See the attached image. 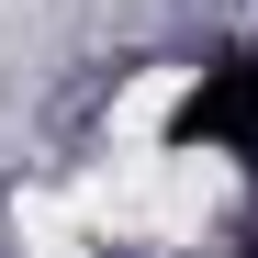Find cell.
<instances>
[{
  "instance_id": "1",
  "label": "cell",
  "mask_w": 258,
  "mask_h": 258,
  "mask_svg": "<svg viewBox=\"0 0 258 258\" xmlns=\"http://www.w3.org/2000/svg\"><path fill=\"white\" fill-rule=\"evenodd\" d=\"M168 146L225 157V168L258 180V45H213V56L180 79V101H168Z\"/></svg>"
}]
</instances>
